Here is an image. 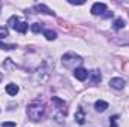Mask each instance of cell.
<instances>
[{"label": "cell", "instance_id": "1", "mask_svg": "<svg viewBox=\"0 0 129 127\" xmlns=\"http://www.w3.org/2000/svg\"><path fill=\"white\" fill-rule=\"evenodd\" d=\"M45 112V106L39 102H33L27 106V115L32 121H39Z\"/></svg>", "mask_w": 129, "mask_h": 127}, {"label": "cell", "instance_id": "2", "mask_svg": "<svg viewBox=\"0 0 129 127\" xmlns=\"http://www.w3.org/2000/svg\"><path fill=\"white\" fill-rule=\"evenodd\" d=\"M53 103L56 105V114H54V117H56V120L60 123V121H63V118L66 117V103H64V100L62 99H59V97H56V96H53Z\"/></svg>", "mask_w": 129, "mask_h": 127}, {"label": "cell", "instance_id": "3", "mask_svg": "<svg viewBox=\"0 0 129 127\" xmlns=\"http://www.w3.org/2000/svg\"><path fill=\"white\" fill-rule=\"evenodd\" d=\"M81 57L80 55H77V54H74V52H68V54H64L63 58H62V63H63L64 67H68V69H72V67H77L78 64H81Z\"/></svg>", "mask_w": 129, "mask_h": 127}, {"label": "cell", "instance_id": "4", "mask_svg": "<svg viewBox=\"0 0 129 127\" xmlns=\"http://www.w3.org/2000/svg\"><path fill=\"white\" fill-rule=\"evenodd\" d=\"M8 24H9L12 29H15L17 32H20V33H26V32H27V29H29V24H27V23H24V21H20V20H18V17H15V15L9 18Z\"/></svg>", "mask_w": 129, "mask_h": 127}, {"label": "cell", "instance_id": "5", "mask_svg": "<svg viewBox=\"0 0 129 127\" xmlns=\"http://www.w3.org/2000/svg\"><path fill=\"white\" fill-rule=\"evenodd\" d=\"M74 76L78 79V81H86L89 78V72L84 69V67H77L74 70Z\"/></svg>", "mask_w": 129, "mask_h": 127}, {"label": "cell", "instance_id": "6", "mask_svg": "<svg viewBox=\"0 0 129 127\" xmlns=\"http://www.w3.org/2000/svg\"><path fill=\"white\" fill-rule=\"evenodd\" d=\"M89 78H90V84H92V85H96V84H99V82H101V79H102L101 72H99L98 69L89 73Z\"/></svg>", "mask_w": 129, "mask_h": 127}, {"label": "cell", "instance_id": "7", "mask_svg": "<svg viewBox=\"0 0 129 127\" xmlns=\"http://www.w3.org/2000/svg\"><path fill=\"white\" fill-rule=\"evenodd\" d=\"M105 9H107L105 3H95V5L92 6V14H93V15H102V14L105 12Z\"/></svg>", "mask_w": 129, "mask_h": 127}, {"label": "cell", "instance_id": "8", "mask_svg": "<svg viewBox=\"0 0 129 127\" xmlns=\"http://www.w3.org/2000/svg\"><path fill=\"white\" fill-rule=\"evenodd\" d=\"M110 85L116 90H122V88H125V81L122 78H113L110 81Z\"/></svg>", "mask_w": 129, "mask_h": 127}, {"label": "cell", "instance_id": "9", "mask_svg": "<svg viewBox=\"0 0 129 127\" xmlns=\"http://www.w3.org/2000/svg\"><path fill=\"white\" fill-rule=\"evenodd\" d=\"M75 121H77L78 124H83V123L86 121V115H84L83 108H78V109H77V112H75Z\"/></svg>", "mask_w": 129, "mask_h": 127}, {"label": "cell", "instance_id": "10", "mask_svg": "<svg viewBox=\"0 0 129 127\" xmlns=\"http://www.w3.org/2000/svg\"><path fill=\"white\" fill-rule=\"evenodd\" d=\"M95 109H96L98 112H105L108 109V103L105 100H98L96 103H95Z\"/></svg>", "mask_w": 129, "mask_h": 127}, {"label": "cell", "instance_id": "11", "mask_svg": "<svg viewBox=\"0 0 129 127\" xmlns=\"http://www.w3.org/2000/svg\"><path fill=\"white\" fill-rule=\"evenodd\" d=\"M6 93L9 96H17V93H18V85L17 84H8L6 85Z\"/></svg>", "mask_w": 129, "mask_h": 127}, {"label": "cell", "instance_id": "12", "mask_svg": "<svg viewBox=\"0 0 129 127\" xmlns=\"http://www.w3.org/2000/svg\"><path fill=\"white\" fill-rule=\"evenodd\" d=\"M35 9H36V11H39V12H42V14H47V15H54V12H53L50 8H47L45 5H36V6H35Z\"/></svg>", "mask_w": 129, "mask_h": 127}, {"label": "cell", "instance_id": "13", "mask_svg": "<svg viewBox=\"0 0 129 127\" xmlns=\"http://www.w3.org/2000/svg\"><path fill=\"white\" fill-rule=\"evenodd\" d=\"M125 24H126V23H125V20H123V18H117V20L114 21L113 27H114L116 30H120V29H123V27H125Z\"/></svg>", "mask_w": 129, "mask_h": 127}, {"label": "cell", "instance_id": "14", "mask_svg": "<svg viewBox=\"0 0 129 127\" xmlns=\"http://www.w3.org/2000/svg\"><path fill=\"white\" fill-rule=\"evenodd\" d=\"M44 36H45V39H48V40H54L56 37H57V34L54 30H44Z\"/></svg>", "mask_w": 129, "mask_h": 127}, {"label": "cell", "instance_id": "15", "mask_svg": "<svg viewBox=\"0 0 129 127\" xmlns=\"http://www.w3.org/2000/svg\"><path fill=\"white\" fill-rule=\"evenodd\" d=\"M3 67H5L6 70H14L17 66L12 63V60H11V58H6V60H5V63H3Z\"/></svg>", "mask_w": 129, "mask_h": 127}, {"label": "cell", "instance_id": "16", "mask_svg": "<svg viewBox=\"0 0 129 127\" xmlns=\"http://www.w3.org/2000/svg\"><path fill=\"white\" fill-rule=\"evenodd\" d=\"M30 30H32L33 33H39L41 30H42V24L35 23V24H32V26H30Z\"/></svg>", "mask_w": 129, "mask_h": 127}, {"label": "cell", "instance_id": "17", "mask_svg": "<svg viewBox=\"0 0 129 127\" xmlns=\"http://www.w3.org/2000/svg\"><path fill=\"white\" fill-rule=\"evenodd\" d=\"M57 23H59V26H60L62 29H64V30H71V26H69L68 23H64L63 20H60V18H59V20H57Z\"/></svg>", "mask_w": 129, "mask_h": 127}, {"label": "cell", "instance_id": "18", "mask_svg": "<svg viewBox=\"0 0 129 127\" xmlns=\"http://www.w3.org/2000/svg\"><path fill=\"white\" fill-rule=\"evenodd\" d=\"M117 118H119V115H114L110 118V127H117Z\"/></svg>", "mask_w": 129, "mask_h": 127}, {"label": "cell", "instance_id": "19", "mask_svg": "<svg viewBox=\"0 0 129 127\" xmlns=\"http://www.w3.org/2000/svg\"><path fill=\"white\" fill-rule=\"evenodd\" d=\"M0 48L2 49H14V48H17L15 45H8V43H2L0 42Z\"/></svg>", "mask_w": 129, "mask_h": 127}, {"label": "cell", "instance_id": "20", "mask_svg": "<svg viewBox=\"0 0 129 127\" xmlns=\"http://www.w3.org/2000/svg\"><path fill=\"white\" fill-rule=\"evenodd\" d=\"M69 3L71 5H84V0H78V2L77 0H69Z\"/></svg>", "mask_w": 129, "mask_h": 127}, {"label": "cell", "instance_id": "21", "mask_svg": "<svg viewBox=\"0 0 129 127\" xmlns=\"http://www.w3.org/2000/svg\"><path fill=\"white\" fill-rule=\"evenodd\" d=\"M3 127H15V123H12V121H8V123H3Z\"/></svg>", "mask_w": 129, "mask_h": 127}, {"label": "cell", "instance_id": "22", "mask_svg": "<svg viewBox=\"0 0 129 127\" xmlns=\"http://www.w3.org/2000/svg\"><path fill=\"white\" fill-rule=\"evenodd\" d=\"M111 15H113V12H110V11H105V12L102 14V17H104V18H108V17H111Z\"/></svg>", "mask_w": 129, "mask_h": 127}, {"label": "cell", "instance_id": "23", "mask_svg": "<svg viewBox=\"0 0 129 127\" xmlns=\"http://www.w3.org/2000/svg\"><path fill=\"white\" fill-rule=\"evenodd\" d=\"M2 78H3V75H2V73H0V81H2Z\"/></svg>", "mask_w": 129, "mask_h": 127}]
</instances>
